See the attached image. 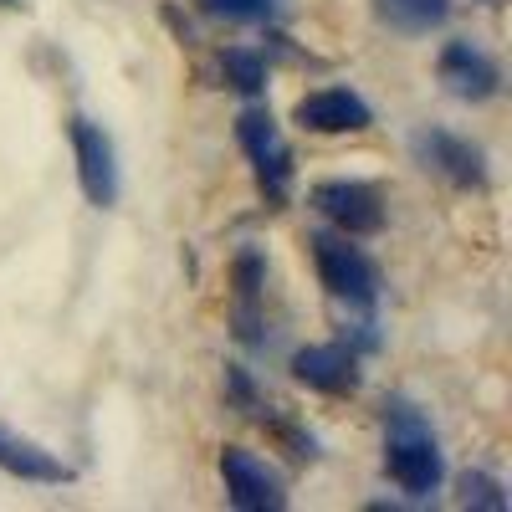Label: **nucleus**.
I'll return each mask as SVG.
<instances>
[{
  "instance_id": "f257e3e1",
  "label": "nucleus",
  "mask_w": 512,
  "mask_h": 512,
  "mask_svg": "<svg viewBox=\"0 0 512 512\" xmlns=\"http://www.w3.org/2000/svg\"><path fill=\"white\" fill-rule=\"evenodd\" d=\"M384 431H390V441H384V472H390V482L415 502H431L446 482V456L431 436V420L410 400H390L384 405Z\"/></svg>"
},
{
  "instance_id": "f03ea898",
  "label": "nucleus",
  "mask_w": 512,
  "mask_h": 512,
  "mask_svg": "<svg viewBox=\"0 0 512 512\" xmlns=\"http://www.w3.org/2000/svg\"><path fill=\"white\" fill-rule=\"evenodd\" d=\"M313 267H318V282L328 287L333 303H349V308H374L379 303V267L364 246H354V236L344 231H318L313 241Z\"/></svg>"
},
{
  "instance_id": "7ed1b4c3",
  "label": "nucleus",
  "mask_w": 512,
  "mask_h": 512,
  "mask_svg": "<svg viewBox=\"0 0 512 512\" xmlns=\"http://www.w3.org/2000/svg\"><path fill=\"white\" fill-rule=\"evenodd\" d=\"M236 144L241 154L251 159V175H256V190L267 195V205H287L292 195V149L282 139V128L267 108H241L236 113Z\"/></svg>"
},
{
  "instance_id": "20e7f679",
  "label": "nucleus",
  "mask_w": 512,
  "mask_h": 512,
  "mask_svg": "<svg viewBox=\"0 0 512 512\" xmlns=\"http://www.w3.org/2000/svg\"><path fill=\"white\" fill-rule=\"evenodd\" d=\"M410 154L425 175H436L456 190H487V154L472 139L451 134V128H415Z\"/></svg>"
},
{
  "instance_id": "39448f33",
  "label": "nucleus",
  "mask_w": 512,
  "mask_h": 512,
  "mask_svg": "<svg viewBox=\"0 0 512 512\" xmlns=\"http://www.w3.org/2000/svg\"><path fill=\"white\" fill-rule=\"evenodd\" d=\"M313 210L344 236H379L384 231V195L369 185V180H354V175H333V180H318L313 185Z\"/></svg>"
},
{
  "instance_id": "423d86ee",
  "label": "nucleus",
  "mask_w": 512,
  "mask_h": 512,
  "mask_svg": "<svg viewBox=\"0 0 512 512\" xmlns=\"http://www.w3.org/2000/svg\"><path fill=\"white\" fill-rule=\"evenodd\" d=\"M67 128H72V159H77L82 195H88V205H98V210H113L118 190H123V175H118V149L108 139V128L93 123L88 113H77Z\"/></svg>"
},
{
  "instance_id": "0eeeda50",
  "label": "nucleus",
  "mask_w": 512,
  "mask_h": 512,
  "mask_svg": "<svg viewBox=\"0 0 512 512\" xmlns=\"http://www.w3.org/2000/svg\"><path fill=\"white\" fill-rule=\"evenodd\" d=\"M436 77H441V88L461 103H487L502 93V67L487 47H477L472 36H461V41H446L441 47V62H436Z\"/></svg>"
},
{
  "instance_id": "6e6552de",
  "label": "nucleus",
  "mask_w": 512,
  "mask_h": 512,
  "mask_svg": "<svg viewBox=\"0 0 512 512\" xmlns=\"http://www.w3.org/2000/svg\"><path fill=\"white\" fill-rule=\"evenodd\" d=\"M221 482H226V502L241 507V512H282L287 507L282 477L246 446H226L221 451Z\"/></svg>"
},
{
  "instance_id": "1a4fd4ad",
  "label": "nucleus",
  "mask_w": 512,
  "mask_h": 512,
  "mask_svg": "<svg viewBox=\"0 0 512 512\" xmlns=\"http://www.w3.org/2000/svg\"><path fill=\"white\" fill-rule=\"evenodd\" d=\"M292 123L303 134H364L374 123V108L354 93V88H313L297 98Z\"/></svg>"
},
{
  "instance_id": "9d476101",
  "label": "nucleus",
  "mask_w": 512,
  "mask_h": 512,
  "mask_svg": "<svg viewBox=\"0 0 512 512\" xmlns=\"http://www.w3.org/2000/svg\"><path fill=\"white\" fill-rule=\"evenodd\" d=\"M292 379L318 395H354L364 369H359V354L344 344H308L292 354Z\"/></svg>"
},
{
  "instance_id": "9b49d317",
  "label": "nucleus",
  "mask_w": 512,
  "mask_h": 512,
  "mask_svg": "<svg viewBox=\"0 0 512 512\" xmlns=\"http://www.w3.org/2000/svg\"><path fill=\"white\" fill-rule=\"evenodd\" d=\"M0 472L16 477V482H36V487H62L72 482V466L62 456H52L47 446H36L16 431H6L0 425Z\"/></svg>"
},
{
  "instance_id": "f8f14e48",
  "label": "nucleus",
  "mask_w": 512,
  "mask_h": 512,
  "mask_svg": "<svg viewBox=\"0 0 512 512\" xmlns=\"http://www.w3.org/2000/svg\"><path fill=\"white\" fill-rule=\"evenodd\" d=\"M374 16L400 36H431L436 26H446L451 0H374Z\"/></svg>"
},
{
  "instance_id": "ddd939ff",
  "label": "nucleus",
  "mask_w": 512,
  "mask_h": 512,
  "mask_svg": "<svg viewBox=\"0 0 512 512\" xmlns=\"http://www.w3.org/2000/svg\"><path fill=\"white\" fill-rule=\"evenodd\" d=\"M221 72H226V82H231L241 98H262L267 93V62L256 57L251 47H226Z\"/></svg>"
},
{
  "instance_id": "4468645a",
  "label": "nucleus",
  "mask_w": 512,
  "mask_h": 512,
  "mask_svg": "<svg viewBox=\"0 0 512 512\" xmlns=\"http://www.w3.org/2000/svg\"><path fill=\"white\" fill-rule=\"evenodd\" d=\"M456 502L472 507V512H507V507H512L507 487H502L492 472H461V477H456Z\"/></svg>"
},
{
  "instance_id": "2eb2a0df",
  "label": "nucleus",
  "mask_w": 512,
  "mask_h": 512,
  "mask_svg": "<svg viewBox=\"0 0 512 512\" xmlns=\"http://www.w3.org/2000/svg\"><path fill=\"white\" fill-rule=\"evenodd\" d=\"M200 6L221 21H267L277 11V0H200Z\"/></svg>"
},
{
  "instance_id": "dca6fc26",
  "label": "nucleus",
  "mask_w": 512,
  "mask_h": 512,
  "mask_svg": "<svg viewBox=\"0 0 512 512\" xmlns=\"http://www.w3.org/2000/svg\"><path fill=\"white\" fill-rule=\"evenodd\" d=\"M0 6H21V0H0Z\"/></svg>"
},
{
  "instance_id": "f3484780",
  "label": "nucleus",
  "mask_w": 512,
  "mask_h": 512,
  "mask_svg": "<svg viewBox=\"0 0 512 512\" xmlns=\"http://www.w3.org/2000/svg\"><path fill=\"white\" fill-rule=\"evenodd\" d=\"M482 6H502V0H482Z\"/></svg>"
}]
</instances>
